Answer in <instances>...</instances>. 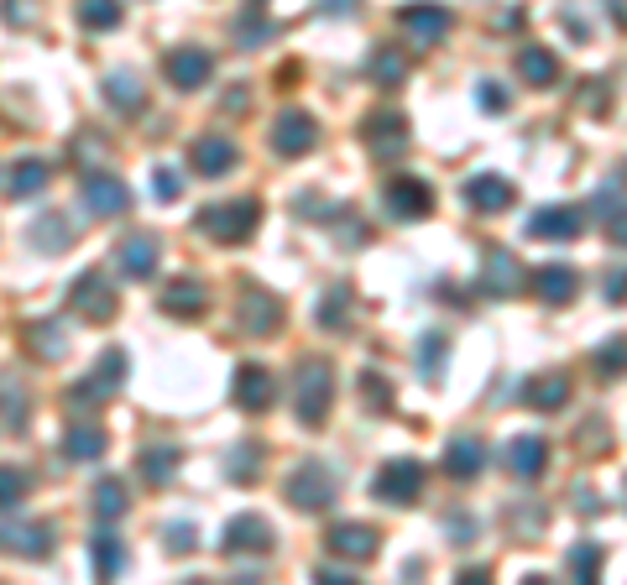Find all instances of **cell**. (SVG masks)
<instances>
[{"label": "cell", "instance_id": "cell-51", "mask_svg": "<svg viewBox=\"0 0 627 585\" xmlns=\"http://www.w3.org/2000/svg\"><path fill=\"white\" fill-rule=\"evenodd\" d=\"M481 105L492 110V115H502V110H507V89H502V85H492V79H486V85H481Z\"/></svg>", "mask_w": 627, "mask_h": 585}, {"label": "cell", "instance_id": "cell-57", "mask_svg": "<svg viewBox=\"0 0 627 585\" xmlns=\"http://www.w3.org/2000/svg\"><path fill=\"white\" fill-rule=\"evenodd\" d=\"M450 533L466 543V539H471V518H466V513H450Z\"/></svg>", "mask_w": 627, "mask_h": 585}, {"label": "cell", "instance_id": "cell-49", "mask_svg": "<svg viewBox=\"0 0 627 585\" xmlns=\"http://www.w3.org/2000/svg\"><path fill=\"white\" fill-rule=\"evenodd\" d=\"M361 397H367L371 408H388V403H392L388 382H382V376H377V371H367V376H361Z\"/></svg>", "mask_w": 627, "mask_h": 585}, {"label": "cell", "instance_id": "cell-12", "mask_svg": "<svg viewBox=\"0 0 627 585\" xmlns=\"http://www.w3.org/2000/svg\"><path fill=\"white\" fill-rule=\"evenodd\" d=\"M85 204H89V215L115 220L131 210V189L115 173H85Z\"/></svg>", "mask_w": 627, "mask_h": 585}, {"label": "cell", "instance_id": "cell-31", "mask_svg": "<svg viewBox=\"0 0 627 585\" xmlns=\"http://www.w3.org/2000/svg\"><path fill=\"white\" fill-rule=\"evenodd\" d=\"M278 319H282L278 299H267V293H257V288H246V299H240V325L251 329V335H267Z\"/></svg>", "mask_w": 627, "mask_h": 585}, {"label": "cell", "instance_id": "cell-46", "mask_svg": "<svg viewBox=\"0 0 627 585\" xmlns=\"http://www.w3.org/2000/svg\"><path fill=\"white\" fill-rule=\"evenodd\" d=\"M5 429L11 434L26 429V397L16 392V382H5Z\"/></svg>", "mask_w": 627, "mask_h": 585}, {"label": "cell", "instance_id": "cell-16", "mask_svg": "<svg viewBox=\"0 0 627 585\" xmlns=\"http://www.w3.org/2000/svg\"><path fill=\"white\" fill-rule=\"evenodd\" d=\"M513 199H518V189L497 173H481L466 183V204H471L477 215H502V210H513Z\"/></svg>", "mask_w": 627, "mask_h": 585}, {"label": "cell", "instance_id": "cell-7", "mask_svg": "<svg viewBox=\"0 0 627 585\" xmlns=\"http://www.w3.org/2000/svg\"><path fill=\"white\" fill-rule=\"evenodd\" d=\"M314 142H320V126H314L309 110H282L278 121H272V153L303 157V153H314Z\"/></svg>", "mask_w": 627, "mask_h": 585}, {"label": "cell", "instance_id": "cell-17", "mask_svg": "<svg viewBox=\"0 0 627 585\" xmlns=\"http://www.w3.org/2000/svg\"><path fill=\"white\" fill-rule=\"evenodd\" d=\"M528 236L534 240H575L581 236V210H570V204H544V210H534V220H528Z\"/></svg>", "mask_w": 627, "mask_h": 585}, {"label": "cell", "instance_id": "cell-15", "mask_svg": "<svg viewBox=\"0 0 627 585\" xmlns=\"http://www.w3.org/2000/svg\"><path fill=\"white\" fill-rule=\"evenodd\" d=\"M377 528H367V522H335L325 533V549L329 554H340V560H371L377 554Z\"/></svg>", "mask_w": 627, "mask_h": 585}, {"label": "cell", "instance_id": "cell-39", "mask_svg": "<svg viewBox=\"0 0 627 585\" xmlns=\"http://www.w3.org/2000/svg\"><path fill=\"white\" fill-rule=\"evenodd\" d=\"M591 367L602 371L606 382H612V376H627V335H612L606 346L591 350Z\"/></svg>", "mask_w": 627, "mask_h": 585}, {"label": "cell", "instance_id": "cell-28", "mask_svg": "<svg viewBox=\"0 0 627 585\" xmlns=\"http://www.w3.org/2000/svg\"><path fill=\"white\" fill-rule=\"evenodd\" d=\"M26 240H32L37 251H47V257H58L64 246H74V225H68L64 215H37L26 225Z\"/></svg>", "mask_w": 627, "mask_h": 585}, {"label": "cell", "instance_id": "cell-48", "mask_svg": "<svg viewBox=\"0 0 627 585\" xmlns=\"http://www.w3.org/2000/svg\"><path fill=\"white\" fill-rule=\"evenodd\" d=\"M22 497H26V476L16 471V465H5V518H16Z\"/></svg>", "mask_w": 627, "mask_h": 585}, {"label": "cell", "instance_id": "cell-42", "mask_svg": "<svg viewBox=\"0 0 627 585\" xmlns=\"http://www.w3.org/2000/svg\"><path fill=\"white\" fill-rule=\"evenodd\" d=\"M445 335H418V371H424V382H439V371H445Z\"/></svg>", "mask_w": 627, "mask_h": 585}, {"label": "cell", "instance_id": "cell-30", "mask_svg": "<svg viewBox=\"0 0 627 585\" xmlns=\"http://www.w3.org/2000/svg\"><path fill=\"white\" fill-rule=\"evenodd\" d=\"M534 293H539L544 304H570L575 299V272L560 267V261H549V267L534 272Z\"/></svg>", "mask_w": 627, "mask_h": 585}, {"label": "cell", "instance_id": "cell-54", "mask_svg": "<svg viewBox=\"0 0 627 585\" xmlns=\"http://www.w3.org/2000/svg\"><path fill=\"white\" fill-rule=\"evenodd\" d=\"M157 199H178V173L173 168H157Z\"/></svg>", "mask_w": 627, "mask_h": 585}, {"label": "cell", "instance_id": "cell-3", "mask_svg": "<svg viewBox=\"0 0 627 585\" xmlns=\"http://www.w3.org/2000/svg\"><path fill=\"white\" fill-rule=\"evenodd\" d=\"M272 522L257 518V513H236V518L225 522V533H220V549L231 554V560H257V554H272Z\"/></svg>", "mask_w": 627, "mask_h": 585}, {"label": "cell", "instance_id": "cell-27", "mask_svg": "<svg viewBox=\"0 0 627 585\" xmlns=\"http://www.w3.org/2000/svg\"><path fill=\"white\" fill-rule=\"evenodd\" d=\"M47 162H37V157H16L11 162V173H5V194L11 199H32V194H43L47 189Z\"/></svg>", "mask_w": 627, "mask_h": 585}, {"label": "cell", "instance_id": "cell-5", "mask_svg": "<svg viewBox=\"0 0 627 585\" xmlns=\"http://www.w3.org/2000/svg\"><path fill=\"white\" fill-rule=\"evenodd\" d=\"M68 299H74V314H85L89 325H105L110 314H115V288H110L105 267H89V272H79V278H74V288H68Z\"/></svg>", "mask_w": 627, "mask_h": 585}, {"label": "cell", "instance_id": "cell-58", "mask_svg": "<svg viewBox=\"0 0 627 585\" xmlns=\"http://www.w3.org/2000/svg\"><path fill=\"white\" fill-rule=\"evenodd\" d=\"M523 585H555V581H544V575H528V581H523Z\"/></svg>", "mask_w": 627, "mask_h": 585}, {"label": "cell", "instance_id": "cell-13", "mask_svg": "<svg viewBox=\"0 0 627 585\" xmlns=\"http://www.w3.org/2000/svg\"><path fill=\"white\" fill-rule=\"evenodd\" d=\"M523 288V261L513 251H486L481 257V293L486 299H513Z\"/></svg>", "mask_w": 627, "mask_h": 585}, {"label": "cell", "instance_id": "cell-18", "mask_svg": "<svg viewBox=\"0 0 627 585\" xmlns=\"http://www.w3.org/2000/svg\"><path fill=\"white\" fill-rule=\"evenodd\" d=\"M168 79H173V89H199L210 74H215V58L204 53V47H173L168 53Z\"/></svg>", "mask_w": 627, "mask_h": 585}, {"label": "cell", "instance_id": "cell-19", "mask_svg": "<svg viewBox=\"0 0 627 585\" xmlns=\"http://www.w3.org/2000/svg\"><path fill=\"white\" fill-rule=\"evenodd\" d=\"M115 257H121V272H126V278L147 282L152 272H157V236L136 230V236H126L121 246H115Z\"/></svg>", "mask_w": 627, "mask_h": 585}, {"label": "cell", "instance_id": "cell-6", "mask_svg": "<svg viewBox=\"0 0 627 585\" xmlns=\"http://www.w3.org/2000/svg\"><path fill=\"white\" fill-rule=\"evenodd\" d=\"M371 492L382 502H392V507H408L424 492V465L418 460H392V465H382V476L371 481Z\"/></svg>", "mask_w": 627, "mask_h": 585}, {"label": "cell", "instance_id": "cell-44", "mask_svg": "<svg viewBox=\"0 0 627 585\" xmlns=\"http://www.w3.org/2000/svg\"><path fill=\"white\" fill-rule=\"evenodd\" d=\"M335 236H340V246H367V225L361 220H350V210H335Z\"/></svg>", "mask_w": 627, "mask_h": 585}, {"label": "cell", "instance_id": "cell-50", "mask_svg": "<svg viewBox=\"0 0 627 585\" xmlns=\"http://www.w3.org/2000/svg\"><path fill=\"white\" fill-rule=\"evenodd\" d=\"M606 304H627V267H617V272H606Z\"/></svg>", "mask_w": 627, "mask_h": 585}, {"label": "cell", "instance_id": "cell-47", "mask_svg": "<svg viewBox=\"0 0 627 585\" xmlns=\"http://www.w3.org/2000/svg\"><path fill=\"white\" fill-rule=\"evenodd\" d=\"M163 543H168V554H189V549L199 543V533L189 528V522H168V528H163Z\"/></svg>", "mask_w": 627, "mask_h": 585}, {"label": "cell", "instance_id": "cell-9", "mask_svg": "<svg viewBox=\"0 0 627 585\" xmlns=\"http://www.w3.org/2000/svg\"><path fill=\"white\" fill-rule=\"evenodd\" d=\"M189 162H194L199 178H225L236 168V142L225 131H204V136H194V147H189Z\"/></svg>", "mask_w": 627, "mask_h": 585}, {"label": "cell", "instance_id": "cell-14", "mask_svg": "<svg viewBox=\"0 0 627 585\" xmlns=\"http://www.w3.org/2000/svg\"><path fill=\"white\" fill-rule=\"evenodd\" d=\"M367 147L377 157H398L403 147H408V121L398 115V110H377V115H367Z\"/></svg>", "mask_w": 627, "mask_h": 585}, {"label": "cell", "instance_id": "cell-40", "mask_svg": "<svg viewBox=\"0 0 627 585\" xmlns=\"http://www.w3.org/2000/svg\"><path fill=\"white\" fill-rule=\"evenodd\" d=\"M89 549H94V575L110 585L115 575H121V543L110 539V533H94V539H89Z\"/></svg>", "mask_w": 627, "mask_h": 585}, {"label": "cell", "instance_id": "cell-56", "mask_svg": "<svg viewBox=\"0 0 627 585\" xmlns=\"http://www.w3.org/2000/svg\"><path fill=\"white\" fill-rule=\"evenodd\" d=\"M575 497H581V513H585V518H596V513H602V502H596V492H591V486H581Z\"/></svg>", "mask_w": 627, "mask_h": 585}, {"label": "cell", "instance_id": "cell-11", "mask_svg": "<svg viewBox=\"0 0 627 585\" xmlns=\"http://www.w3.org/2000/svg\"><path fill=\"white\" fill-rule=\"evenodd\" d=\"M382 199H388V210L392 220H424L434 210V194H429V183L424 178H408V173H398L382 189Z\"/></svg>", "mask_w": 627, "mask_h": 585}, {"label": "cell", "instance_id": "cell-25", "mask_svg": "<svg viewBox=\"0 0 627 585\" xmlns=\"http://www.w3.org/2000/svg\"><path fill=\"white\" fill-rule=\"evenodd\" d=\"M523 403L539 413H555L570 403V376H560V371H544V376H534L528 387H523Z\"/></svg>", "mask_w": 627, "mask_h": 585}, {"label": "cell", "instance_id": "cell-34", "mask_svg": "<svg viewBox=\"0 0 627 585\" xmlns=\"http://www.w3.org/2000/svg\"><path fill=\"white\" fill-rule=\"evenodd\" d=\"M26 340H32V350L43 361H58L68 350V329H64V319H37V325H26Z\"/></svg>", "mask_w": 627, "mask_h": 585}, {"label": "cell", "instance_id": "cell-55", "mask_svg": "<svg viewBox=\"0 0 627 585\" xmlns=\"http://www.w3.org/2000/svg\"><path fill=\"white\" fill-rule=\"evenodd\" d=\"M455 585H492V575H486L481 564H471V570H460V575H455Z\"/></svg>", "mask_w": 627, "mask_h": 585}, {"label": "cell", "instance_id": "cell-43", "mask_svg": "<svg viewBox=\"0 0 627 585\" xmlns=\"http://www.w3.org/2000/svg\"><path fill=\"white\" fill-rule=\"evenodd\" d=\"M79 22H85L89 32H110V26L121 22V5H100V0H89V5H79Z\"/></svg>", "mask_w": 627, "mask_h": 585}, {"label": "cell", "instance_id": "cell-26", "mask_svg": "<svg viewBox=\"0 0 627 585\" xmlns=\"http://www.w3.org/2000/svg\"><path fill=\"white\" fill-rule=\"evenodd\" d=\"M518 74H523V85H534V89H549L555 79H560V58L549 53V47L539 43H528L518 53Z\"/></svg>", "mask_w": 627, "mask_h": 585}, {"label": "cell", "instance_id": "cell-36", "mask_svg": "<svg viewBox=\"0 0 627 585\" xmlns=\"http://www.w3.org/2000/svg\"><path fill=\"white\" fill-rule=\"evenodd\" d=\"M105 100H110V105H115V110H126V115H136L147 94H142V79L121 68V74H110V79H105Z\"/></svg>", "mask_w": 627, "mask_h": 585}, {"label": "cell", "instance_id": "cell-38", "mask_svg": "<svg viewBox=\"0 0 627 585\" xmlns=\"http://www.w3.org/2000/svg\"><path fill=\"white\" fill-rule=\"evenodd\" d=\"M367 74L382 89H398V85H403V74H408V64H403V53H398V47H377V53H371V64H367Z\"/></svg>", "mask_w": 627, "mask_h": 585}, {"label": "cell", "instance_id": "cell-41", "mask_svg": "<svg viewBox=\"0 0 627 585\" xmlns=\"http://www.w3.org/2000/svg\"><path fill=\"white\" fill-rule=\"evenodd\" d=\"M94 513H100L105 522H115L121 513H126V486H121L115 476H105L100 486H94Z\"/></svg>", "mask_w": 627, "mask_h": 585}, {"label": "cell", "instance_id": "cell-8", "mask_svg": "<svg viewBox=\"0 0 627 585\" xmlns=\"http://www.w3.org/2000/svg\"><path fill=\"white\" fill-rule=\"evenodd\" d=\"M121 376H126V350H110L105 361H100V367L89 371V376L79 382V387H68V403H74V408H89V403H105L110 392L121 387Z\"/></svg>", "mask_w": 627, "mask_h": 585}, {"label": "cell", "instance_id": "cell-2", "mask_svg": "<svg viewBox=\"0 0 627 585\" xmlns=\"http://www.w3.org/2000/svg\"><path fill=\"white\" fill-rule=\"evenodd\" d=\"M261 225V204L257 199H236V204H210L204 215H199V230L220 246H240V240H251Z\"/></svg>", "mask_w": 627, "mask_h": 585}, {"label": "cell", "instance_id": "cell-53", "mask_svg": "<svg viewBox=\"0 0 627 585\" xmlns=\"http://www.w3.org/2000/svg\"><path fill=\"white\" fill-rule=\"evenodd\" d=\"M314 585H361L356 575H340V570H329V564H320L314 570Z\"/></svg>", "mask_w": 627, "mask_h": 585}, {"label": "cell", "instance_id": "cell-10", "mask_svg": "<svg viewBox=\"0 0 627 585\" xmlns=\"http://www.w3.org/2000/svg\"><path fill=\"white\" fill-rule=\"evenodd\" d=\"M231 397H236V408L246 413H261L278 403V382H272V371L257 367V361H246V367L236 371V382H231Z\"/></svg>", "mask_w": 627, "mask_h": 585}, {"label": "cell", "instance_id": "cell-23", "mask_svg": "<svg viewBox=\"0 0 627 585\" xmlns=\"http://www.w3.org/2000/svg\"><path fill=\"white\" fill-rule=\"evenodd\" d=\"M5 549H11V554H26V560H47V549H53V528H47V522L5 518Z\"/></svg>", "mask_w": 627, "mask_h": 585}, {"label": "cell", "instance_id": "cell-32", "mask_svg": "<svg viewBox=\"0 0 627 585\" xmlns=\"http://www.w3.org/2000/svg\"><path fill=\"white\" fill-rule=\"evenodd\" d=\"M64 455L79 460V465L100 460L105 455V429H100V424H74V429L64 434Z\"/></svg>", "mask_w": 627, "mask_h": 585}, {"label": "cell", "instance_id": "cell-45", "mask_svg": "<svg viewBox=\"0 0 627 585\" xmlns=\"http://www.w3.org/2000/svg\"><path fill=\"white\" fill-rule=\"evenodd\" d=\"M346 304H350V288H329V299L320 304V325L335 329L340 319H346Z\"/></svg>", "mask_w": 627, "mask_h": 585}, {"label": "cell", "instance_id": "cell-24", "mask_svg": "<svg viewBox=\"0 0 627 585\" xmlns=\"http://www.w3.org/2000/svg\"><path fill=\"white\" fill-rule=\"evenodd\" d=\"M163 314H173V319H199V314H204V282L173 278L163 288Z\"/></svg>", "mask_w": 627, "mask_h": 585}, {"label": "cell", "instance_id": "cell-20", "mask_svg": "<svg viewBox=\"0 0 627 585\" xmlns=\"http://www.w3.org/2000/svg\"><path fill=\"white\" fill-rule=\"evenodd\" d=\"M544 465H549V445H544L539 434H518L513 445H507V471L523 481H539Z\"/></svg>", "mask_w": 627, "mask_h": 585}, {"label": "cell", "instance_id": "cell-52", "mask_svg": "<svg viewBox=\"0 0 627 585\" xmlns=\"http://www.w3.org/2000/svg\"><path fill=\"white\" fill-rule=\"evenodd\" d=\"M606 240H612V246H627V210L606 215Z\"/></svg>", "mask_w": 627, "mask_h": 585}, {"label": "cell", "instance_id": "cell-35", "mask_svg": "<svg viewBox=\"0 0 627 585\" xmlns=\"http://www.w3.org/2000/svg\"><path fill=\"white\" fill-rule=\"evenodd\" d=\"M602 543H575V549H570V581L575 585H602Z\"/></svg>", "mask_w": 627, "mask_h": 585}, {"label": "cell", "instance_id": "cell-4", "mask_svg": "<svg viewBox=\"0 0 627 585\" xmlns=\"http://www.w3.org/2000/svg\"><path fill=\"white\" fill-rule=\"evenodd\" d=\"M288 502H293L299 513H325V507H335V471L320 465V460H303L299 471L288 476Z\"/></svg>", "mask_w": 627, "mask_h": 585}, {"label": "cell", "instance_id": "cell-21", "mask_svg": "<svg viewBox=\"0 0 627 585\" xmlns=\"http://www.w3.org/2000/svg\"><path fill=\"white\" fill-rule=\"evenodd\" d=\"M398 26L408 32L413 43H439L450 32V11H439V5H408V11H398Z\"/></svg>", "mask_w": 627, "mask_h": 585}, {"label": "cell", "instance_id": "cell-33", "mask_svg": "<svg viewBox=\"0 0 627 585\" xmlns=\"http://www.w3.org/2000/svg\"><path fill=\"white\" fill-rule=\"evenodd\" d=\"M178 445H147L142 450V476H147V486H168V481L178 476Z\"/></svg>", "mask_w": 627, "mask_h": 585}, {"label": "cell", "instance_id": "cell-1", "mask_svg": "<svg viewBox=\"0 0 627 585\" xmlns=\"http://www.w3.org/2000/svg\"><path fill=\"white\" fill-rule=\"evenodd\" d=\"M329 397H335V371H329L325 356L299 361V387H293V413H299V424H325Z\"/></svg>", "mask_w": 627, "mask_h": 585}, {"label": "cell", "instance_id": "cell-22", "mask_svg": "<svg viewBox=\"0 0 627 585\" xmlns=\"http://www.w3.org/2000/svg\"><path fill=\"white\" fill-rule=\"evenodd\" d=\"M272 37H278V22H272L261 5H246L236 22H231V43H236L240 53H251V47H267Z\"/></svg>", "mask_w": 627, "mask_h": 585}, {"label": "cell", "instance_id": "cell-29", "mask_svg": "<svg viewBox=\"0 0 627 585\" xmlns=\"http://www.w3.org/2000/svg\"><path fill=\"white\" fill-rule=\"evenodd\" d=\"M481 465H486V450H481V439H471V434L450 439V450H445V471H450L455 481H471Z\"/></svg>", "mask_w": 627, "mask_h": 585}, {"label": "cell", "instance_id": "cell-37", "mask_svg": "<svg viewBox=\"0 0 627 585\" xmlns=\"http://www.w3.org/2000/svg\"><path fill=\"white\" fill-rule=\"evenodd\" d=\"M257 460H261V445L257 439H240L236 450L225 455V476L236 481V486H251L257 481Z\"/></svg>", "mask_w": 627, "mask_h": 585}]
</instances>
